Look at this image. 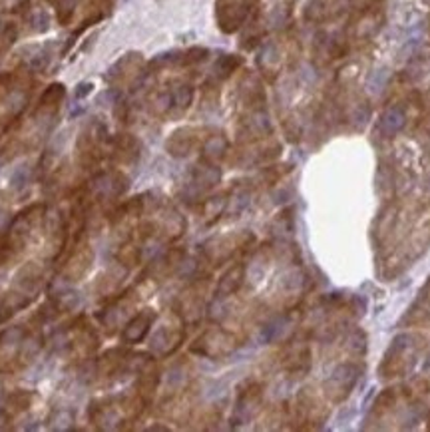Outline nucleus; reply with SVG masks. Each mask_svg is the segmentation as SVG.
<instances>
[{
	"instance_id": "obj_1",
	"label": "nucleus",
	"mask_w": 430,
	"mask_h": 432,
	"mask_svg": "<svg viewBox=\"0 0 430 432\" xmlns=\"http://www.w3.org/2000/svg\"><path fill=\"white\" fill-rule=\"evenodd\" d=\"M424 349V339L419 334H399L392 339L391 347L382 354V361L379 364V374L382 379H394L404 376L414 369L419 363L421 351Z\"/></svg>"
},
{
	"instance_id": "obj_2",
	"label": "nucleus",
	"mask_w": 430,
	"mask_h": 432,
	"mask_svg": "<svg viewBox=\"0 0 430 432\" xmlns=\"http://www.w3.org/2000/svg\"><path fill=\"white\" fill-rule=\"evenodd\" d=\"M255 243V236L251 231H237V233H227V236H217L207 239L201 246V255L211 267H219L231 261L237 255L249 251Z\"/></svg>"
},
{
	"instance_id": "obj_3",
	"label": "nucleus",
	"mask_w": 430,
	"mask_h": 432,
	"mask_svg": "<svg viewBox=\"0 0 430 432\" xmlns=\"http://www.w3.org/2000/svg\"><path fill=\"white\" fill-rule=\"evenodd\" d=\"M361 357H349V361H341L322 383V396L332 404H339L351 396L362 373Z\"/></svg>"
},
{
	"instance_id": "obj_4",
	"label": "nucleus",
	"mask_w": 430,
	"mask_h": 432,
	"mask_svg": "<svg viewBox=\"0 0 430 432\" xmlns=\"http://www.w3.org/2000/svg\"><path fill=\"white\" fill-rule=\"evenodd\" d=\"M384 24V9H382L381 0H372V2H362L359 9L355 10L351 16L349 26L345 28V34L351 44H361L371 40L381 32Z\"/></svg>"
},
{
	"instance_id": "obj_5",
	"label": "nucleus",
	"mask_w": 430,
	"mask_h": 432,
	"mask_svg": "<svg viewBox=\"0 0 430 432\" xmlns=\"http://www.w3.org/2000/svg\"><path fill=\"white\" fill-rule=\"evenodd\" d=\"M239 344H241L239 337L234 331H229L225 327H209L192 343L189 351L197 357L217 361V359H225L235 353Z\"/></svg>"
},
{
	"instance_id": "obj_6",
	"label": "nucleus",
	"mask_w": 430,
	"mask_h": 432,
	"mask_svg": "<svg viewBox=\"0 0 430 432\" xmlns=\"http://www.w3.org/2000/svg\"><path fill=\"white\" fill-rule=\"evenodd\" d=\"M184 339H186V321L177 311H169L150 337V351L166 359L176 353Z\"/></svg>"
},
{
	"instance_id": "obj_7",
	"label": "nucleus",
	"mask_w": 430,
	"mask_h": 432,
	"mask_svg": "<svg viewBox=\"0 0 430 432\" xmlns=\"http://www.w3.org/2000/svg\"><path fill=\"white\" fill-rule=\"evenodd\" d=\"M329 416V409L322 403L321 394L315 389H303L297 394L293 406V421L301 431L321 428Z\"/></svg>"
},
{
	"instance_id": "obj_8",
	"label": "nucleus",
	"mask_w": 430,
	"mask_h": 432,
	"mask_svg": "<svg viewBox=\"0 0 430 432\" xmlns=\"http://www.w3.org/2000/svg\"><path fill=\"white\" fill-rule=\"evenodd\" d=\"M221 181V169L217 167L214 162H207L201 159L189 174L186 187L182 191V197L187 204H197V201H204L209 191L215 189V186Z\"/></svg>"
},
{
	"instance_id": "obj_9",
	"label": "nucleus",
	"mask_w": 430,
	"mask_h": 432,
	"mask_svg": "<svg viewBox=\"0 0 430 432\" xmlns=\"http://www.w3.org/2000/svg\"><path fill=\"white\" fill-rule=\"evenodd\" d=\"M130 187V179H127L122 172L112 169V172H100L92 177L88 184V197L90 201H112L122 197Z\"/></svg>"
},
{
	"instance_id": "obj_10",
	"label": "nucleus",
	"mask_w": 430,
	"mask_h": 432,
	"mask_svg": "<svg viewBox=\"0 0 430 432\" xmlns=\"http://www.w3.org/2000/svg\"><path fill=\"white\" fill-rule=\"evenodd\" d=\"M257 0H221L217 6V24L225 34L239 30L249 19H253Z\"/></svg>"
},
{
	"instance_id": "obj_11",
	"label": "nucleus",
	"mask_w": 430,
	"mask_h": 432,
	"mask_svg": "<svg viewBox=\"0 0 430 432\" xmlns=\"http://www.w3.org/2000/svg\"><path fill=\"white\" fill-rule=\"evenodd\" d=\"M261 401H263V384L257 383V381H245L239 386V393H237L231 424L241 426V424L249 423L255 416V413L259 411Z\"/></svg>"
},
{
	"instance_id": "obj_12",
	"label": "nucleus",
	"mask_w": 430,
	"mask_h": 432,
	"mask_svg": "<svg viewBox=\"0 0 430 432\" xmlns=\"http://www.w3.org/2000/svg\"><path fill=\"white\" fill-rule=\"evenodd\" d=\"M281 154V146L277 142H263V139H255V142H247L243 147L235 154L231 159L234 166L249 167V166H263V164H271Z\"/></svg>"
},
{
	"instance_id": "obj_13",
	"label": "nucleus",
	"mask_w": 430,
	"mask_h": 432,
	"mask_svg": "<svg viewBox=\"0 0 430 432\" xmlns=\"http://www.w3.org/2000/svg\"><path fill=\"white\" fill-rule=\"evenodd\" d=\"M206 295H207V281L197 279L179 297L177 303V313L182 315V319L187 323H197L204 313H206Z\"/></svg>"
},
{
	"instance_id": "obj_14",
	"label": "nucleus",
	"mask_w": 430,
	"mask_h": 432,
	"mask_svg": "<svg viewBox=\"0 0 430 432\" xmlns=\"http://www.w3.org/2000/svg\"><path fill=\"white\" fill-rule=\"evenodd\" d=\"M351 48V42L347 38V34H327L321 32L313 44V58L317 64L329 66L332 62L341 60Z\"/></svg>"
},
{
	"instance_id": "obj_15",
	"label": "nucleus",
	"mask_w": 430,
	"mask_h": 432,
	"mask_svg": "<svg viewBox=\"0 0 430 432\" xmlns=\"http://www.w3.org/2000/svg\"><path fill=\"white\" fill-rule=\"evenodd\" d=\"M207 134H209V130L179 128L167 138L166 149L174 157H186L192 152L201 149V144L207 138Z\"/></svg>"
},
{
	"instance_id": "obj_16",
	"label": "nucleus",
	"mask_w": 430,
	"mask_h": 432,
	"mask_svg": "<svg viewBox=\"0 0 430 432\" xmlns=\"http://www.w3.org/2000/svg\"><path fill=\"white\" fill-rule=\"evenodd\" d=\"M349 0H309L305 6V20L313 24H329L332 20L341 19L347 12Z\"/></svg>"
},
{
	"instance_id": "obj_17",
	"label": "nucleus",
	"mask_w": 430,
	"mask_h": 432,
	"mask_svg": "<svg viewBox=\"0 0 430 432\" xmlns=\"http://www.w3.org/2000/svg\"><path fill=\"white\" fill-rule=\"evenodd\" d=\"M311 349L309 344L303 341H293L289 343V347L285 349V353L281 354V364H283L285 373L291 376H303L311 371Z\"/></svg>"
},
{
	"instance_id": "obj_18",
	"label": "nucleus",
	"mask_w": 430,
	"mask_h": 432,
	"mask_svg": "<svg viewBox=\"0 0 430 432\" xmlns=\"http://www.w3.org/2000/svg\"><path fill=\"white\" fill-rule=\"evenodd\" d=\"M94 261V251L90 249V246L86 241H76V246L72 249V253L66 259L64 263V269H62V279L66 281H78L80 277H84L88 273L90 265Z\"/></svg>"
},
{
	"instance_id": "obj_19",
	"label": "nucleus",
	"mask_w": 430,
	"mask_h": 432,
	"mask_svg": "<svg viewBox=\"0 0 430 432\" xmlns=\"http://www.w3.org/2000/svg\"><path fill=\"white\" fill-rule=\"evenodd\" d=\"M157 313L154 309H142L137 311L122 329V341L126 344H137L146 339L152 327L156 325Z\"/></svg>"
},
{
	"instance_id": "obj_20",
	"label": "nucleus",
	"mask_w": 430,
	"mask_h": 432,
	"mask_svg": "<svg viewBox=\"0 0 430 432\" xmlns=\"http://www.w3.org/2000/svg\"><path fill=\"white\" fill-rule=\"evenodd\" d=\"M48 299L52 309H54V311H60V313L76 311V309H80V305H82L80 293L74 287L70 285V281H66V279H60V281L50 285Z\"/></svg>"
},
{
	"instance_id": "obj_21",
	"label": "nucleus",
	"mask_w": 430,
	"mask_h": 432,
	"mask_svg": "<svg viewBox=\"0 0 430 432\" xmlns=\"http://www.w3.org/2000/svg\"><path fill=\"white\" fill-rule=\"evenodd\" d=\"M245 271H247L245 263H234V265L229 267L221 275L217 287H215V299H227V297L237 293L241 289V285H243Z\"/></svg>"
},
{
	"instance_id": "obj_22",
	"label": "nucleus",
	"mask_w": 430,
	"mask_h": 432,
	"mask_svg": "<svg viewBox=\"0 0 430 432\" xmlns=\"http://www.w3.org/2000/svg\"><path fill=\"white\" fill-rule=\"evenodd\" d=\"M227 138H225L221 132H209L207 134V138L204 139V144H201V154H204V159L207 162H221L225 156H227Z\"/></svg>"
},
{
	"instance_id": "obj_23",
	"label": "nucleus",
	"mask_w": 430,
	"mask_h": 432,
	"mask_svg": "<svg viewBox=\"0 0 430 432\" xmlns=\"http://www.w3.org/2000/svg\"><path fill=\"white\" fill-rule=\"evenodd\" d=\"M140 152H142V144L137 142L136 138L132 136H120L114 144V157L120 164H126V166H132L136 164L137 157H140Z\"/></svg>"
},
{
	"instance_id": "obj_24",
	"label": "nucleus",
	"mask_w": 430,
	"mask_h": 432,
	"mask_svg": "<svg viewBox=\"0 0 430 432\" xmlns=\"http://www.w3.org/2000/svg\"><path fill=\"white\" fill-rule=\"evenodd\" d=\"M227 201H229L227 191L221 194V196L206 197V199L201 201V214H204V219H206L207 226L219 221L221 216H225V211H227Z\"/></svg>"
},
{
	"instance_id": "obj_25",
	"label": "nucleus",
	"mask_w": 430,
	"mask_h": 432,
	"mask_svg": "<svg viewBox=\"0 0 430 432\" xmlns=\"http://www.w3.org/2000/svg\"><path fill=\"white\" fill-rule=\"evenodd\" d=\"M241 64H243V58H239V56H235V54H224L221 58L215 62L214 78L219 80V82H221V80H227Z\"/></svg>"
},
{
	"instance_id": "obj_26",
	"label": "nucleus",
	"mask_w": 430,
	"mask_h": 432,
	"mask_svg": "<svg viewBox=\"0 0 430 432\" xmlns=\"http://www.w3.org/2000/svg\"><path fill=\"white\" fill-rule=\"evenodd\" d=\"M28 166H20L14 169V174L10 177V184H12V187H16V189H22V187L28 184Z\"/></svg>"
},
{
	"instance_id": "obj_27",
	"label": "nucleus",
	"mask_w": 430,
	"mask_h": 432,
	"mask_svg": "<svg viewBox=\"0 0 430 432\" xmlns=\"http://www.w3.org/2000/svg\"><path fill=\"white\" fill-rule=\"evenodd\" d=\"M30 399H32V394L19 391V393L10 394V404L14 406V411H24L30 404Z\"/></svg>"
},
{
	"instance_id": "obj_28",
	"label": "nucleus",
	"mask_w": 430,
	"mask_h": 432,
	"mask_svg": "<svg viewBox=\"0 0 430 432\" xmlns=\"http://www.w3.org/2000/svg\"><path fill=\"white\" fill-rule=\"evenodd\" d=\"M48 14L46 12H42V10H38L32 19H30V24H32V28L38 30V32H44V30L48 28Z\"/></svg>"
},
{
	"instance_id": "obj_29",
	"label": "nucleus",
	"mask_w": 430,
	"mask_h": 432,
	"mask_svg": "<svg viewBox=\"0 0 430 432\" xmlns=\"http://www.w3.org/2000/svg\"><path fill=\"white\" fill-rule=\"evenodd\" d=\"M92 90H94V86H92L90 82H82V84H78V88H76V92H74V98H76V100L86 98V96H88Z\"/></svg>"
},
{
	"instance_id": "obj_30",
	"label": "nucleus",
	"mask_w": 430,
	"mask_h": 432,
	"mask_svg": "<svg viewBox=\"0 0 430 432\" xmlns=\"http://www.w3.org/2000/svg\"><path fill=\"white\" fill-rule=\"evenodd\" d=\"M10 223H12V217L6 209H2L0 207V233H4V231H9Z\"/></svg>"
},
{
	"instance_id": "obj_31",
	"label": "nucleus",
	"mask_w": 430,
	"mask_h": 432,
	"mask_svg": "<svg viewBox=\"0 0 430 432\" xmlns=\"http://www.w3.org/2000/svg\"><path fill=\"white\" fill-rule=\"evenodd\" d=\"M10 423V414L9 411H4V409H0V431H4V428H9Z\"/></svg>"
},
{
	"instance_id": "obj_32",
	"label": "nucleus",
	"mask_w": 430,
	"mask_h": 432,
	"mask_svg": "<svg viewBox=\"0 0 430 432\" xmlns=\"http://www.w3.org/2000/svg\"><path fill=\"white\" fill-rule=\"evenodd\" d=\"M9 317H10V313L6 311V307H4V303H2V299H0V323H4Z\"/></svg>"
},
{
	"instance_id": "obj_33",
	"label": "nucleus",
	"mask_w": 430,
	"mask_h": 432,
	"mask_svg": "<svg viewBox=\"0 0 430 432\" xmlns=\"http://www.w3.org/2000/svg\"><path fill=\"white\" fill-rule=\"evenodd\" d=\"M362 2H372V0H362Z\"/></svg>"
},
{
	"instance_id": "obj_34",
	"label": "nucleus",
	"mask_w": 430,
	"mask_h": 432,
	"mask_svg": "<svg viewBox=\"0 0 430 432\" xmlns=\"http://www.w3.org/2000/svg\"><path fill=\"white\" fill-rule=\"evenodd\" d=\"M424 2H426V4H430V0H424Z\"/></svg>"
},
{
	"instance_id": "obj_35",
	"label": "nucleus",
	"mask_w": 430,
	"mask_h": 432,
	"mask_svg": "<svg viewBox=\"0 0 430 432\" xmlns=\"http://www.w3.org/2000/svg\"><path fill=\"white\" fill-rule=\"evenodd\" d=\"M429 428H430V424H429Z\"/></svg>"
}]
</instances>
